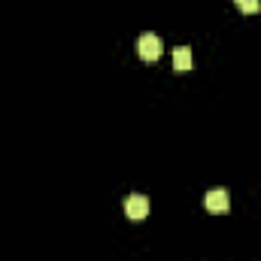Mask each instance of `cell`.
<instances>
[{"label":"cell","instance_id":"6da1fadb","mask_svg":"<svg viewBox=\"0 0 261 261\" xmlns=\"http://www.w3.org/2000/svg\"><path fill=\"white\" fill-rule=\"evenodd\" d=\"M137 52H140V58L143 61H158L161 58V52H164V46H161V37L158 34H140V40H137Z\"/></svg>","mask_w":261,"mask_h":261},{"label":"cell","instance_id":"7a4b0ae2","mask_svg":"<svg viewBox=\"0 0 261 261\" xmlns=\"http://www.w3.org/2000/svg\"><path fill=\"white\" fill-rule=\"evenodd\" d=\"M203 206L210 213H228L231 210V195L225 189H213V192H206V197H203Z\"/></svg>","mask_w":261,"mask_h":261},{"label":"cell","instance_id":"3957f363","mask_svg":"<svg viewBox=\"0 0 261 261\" xmlns=\"http://www.w3.org/2000/svg\"><path fill=\"white\" fill-rule=\"evenodd\" d=\"M125 216L128 219H146L149 216V200L143 195H128L125 197Z\"/></svg>","mask_w":261,"mask_h":261},{"label":"cell","instance_id":"277c9868","mask_svg":"<svg viewBox=\"0 0 261 261\" xmlns=\"http://www.w3.org/2000/svg\"><path fill=\"white\" fill-rule=\"evenodd\" d=\"M173 67L176 70H189L192 67V49L189 46H176L173 49Z\"/></svg>","mask_w":261,"mask_h":261},{"label":"cell","instance_id":"5b68a950","mask_svg":"<svg viewBox=\"0 0 261 261\" xmlns=\"http://www.w3.org/2000/svg\"><path fill=\"white\" fill-rule=\"evenodd\" d=\"M234 3H237V9H240V12H246V15L261 12V0H234Z\"/></svg>","mask_w":261,"mask_h":261}]
</instances>
